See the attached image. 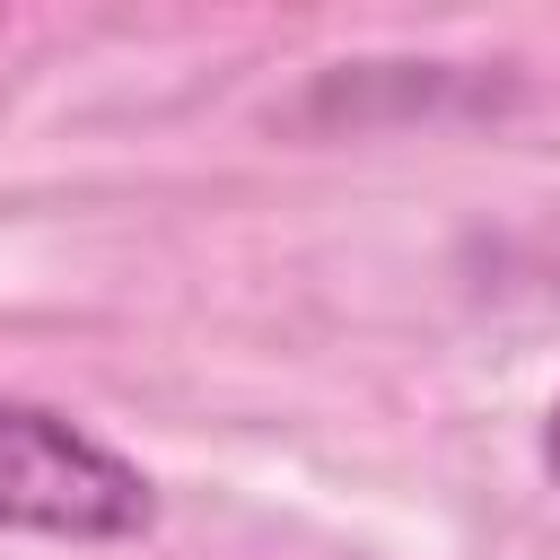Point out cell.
<instances>
[{
	"label": "cell",
	"mask_w": 560,
	"mask_h": 560,
	"mask_svg": "<svg viewBox=\"0 0 560 560\" xmlns=\"http://www.w3.org/2000/svg\"><path fill=\"white\" fill-rule=\"evenodd\" d=\"M542 464H551V481H560V402H551V420H542Z\"/></svg>",
	"instance_id": "2"
},
{
	"label": "cell",
	"mask_w": 560,
	"mask_h": 560,
	"mask_svg": "<svg viewBox=\"0 0 560 560\" xmlns=\"http://www.w3.org/2000/svg\"><path fill=\"white\" fill-rule=\"evenodd\" d=\"M158 525V490L131 455L44 402H0V534L131 542Z\"/></svg>",
	"instance_id": "1"
}]
</instances>
